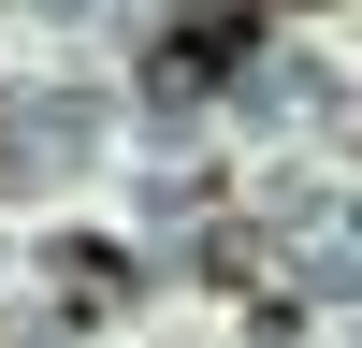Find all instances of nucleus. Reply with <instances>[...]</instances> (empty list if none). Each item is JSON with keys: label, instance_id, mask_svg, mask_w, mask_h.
Listing matches in <instances>:
<instances>
[{"label": "nucleus", "instance_id": "f257e3e1", "mask_svg": "<svg viewBox=\"0 0 362 348\" xmlns=\"http://www.w3.org/2000/svg\"><path fill=\"white\" fill-rule=\"evenodd\" d=\"M247 44H261V0H189V15L160 29V58H145V73H160V87H218Z\"/></svg>", "mask_w": 362, "mask_h": 348}]
</instances>
